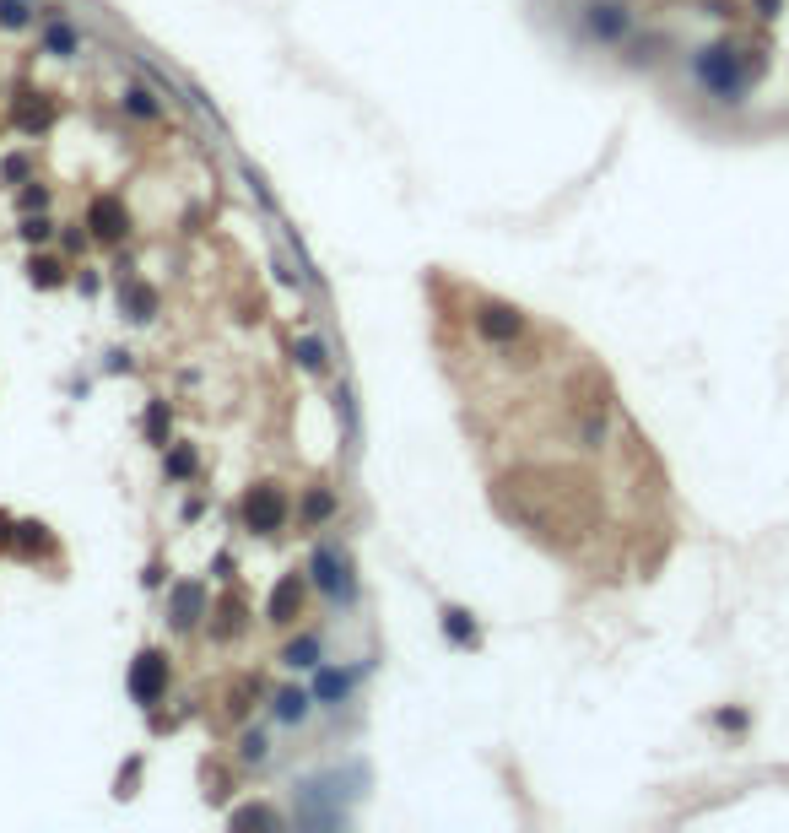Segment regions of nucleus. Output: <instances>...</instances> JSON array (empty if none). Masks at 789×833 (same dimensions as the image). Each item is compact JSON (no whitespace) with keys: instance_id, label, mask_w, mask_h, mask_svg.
Listing matches in <instances>:
<instances>
[{"instance_id":"30","label":"nucleus","mask_w":789,"mask_h":833,"mask_svg":"<svg viewBox=\"0 0 789 833\" xmlns=\"http://www.w3.org/2000/svg\"><path fill=\"white\" fill-rule=\"evenodd\" d=\"M103 368H109V374H125V368H130V352H109V363H103Z\"/></svg>"},{"instance_id":"24","label":"nucleus","mask_w":789,"mask_h":833,"mask_svg":"<svg viewBox=\"0 0 789 833\" xmlns=\"http://www.w3.org/2000/svg\"><path fill=\"white\" fill-rule=\"evenodd\" d=\"M0 28H6V33L33 28V6H28V0H0Z\"/></svg>"},{"instance_id":"9","label":"nucleus","mask_w":789,"mask_h":833,"mask_svg":"<svg viewBox=\"0 0 789 833\" xmlns=\"http://www.w3.org/2000/svg\"><path fill=\"white\" fill-rule=\"evenodd\" d=\"M119 309H125V314H130V320H136V325L157 320V287L136 282V276H119Z\"/></svg>"},{"instance_id":"8","label":"nucleus","mask_w":789,"mask_h":833,"mask_svg":"<svg viewBox=\"0 0 789 833\" xmlns=\"http://www.w3.org/2000/svg\"><path fill=\"white\" fill-rule=\"evenodd\" d=\"M357 677L363 671H336V666H319V677H314V704H325V709H336V704H346L352 698V687H357Z\"/></svg>"},{"instance_id":"12","label":"nucleus","mask_w":789,"mask_h":833,"mask_svg":"<svg viewBox=\"0 0 789 833\" xmlns=\"http://www.w3.org/2000/svg\"><path fill=\"white\" fill-rule=\"evenodd\" d=\"M119 109H125L130 119H141V125H157V119H163V103H157V92L141 87V82H130L125 92H119Z\"/></svg>"},{"instance_id":"26","label":"nucleus","mask_w":789,"mask_h":833,"mask_svg":"<svg viewBox=\"0 0 789 833\" xmlns=\"http://www.w3.org/2000/svg\"><path fill=\"white\" fill-rule=\"evenodd\" d=\"M17 233H22V244H49V238H55V222H49L44 211H38V217H28Z\"/></svg>"},{"instance_id":"5","label":"nucleus","mask_w":789,"mask_h":833,"mask_svg":"<svg viewBox=\"0 0 789 833\" xmlns=\"http://www.w3.org/2000/svg\"><path fill=\"white\" fill-rule=\"evenodd\" d=\"M87 228L92 238H103V244H119V238L130 233V211L119 195H92L87 201Z\"/></svg>"},{"instance_id":"25","label":"nucleus","mask_w":789,"mask_h":833,"mask_svg":"<svg viewBox=\"0 0 789 833\" xmlns=\"http://www.w3.org/2000/svg\"><path fill=\"white\" fill-rule=\"evenodd\" d=\"M238 758H244V763H265V758H271L265 731H244V736H238Z\"/></svg>"},{"instance_id":"18","label":"nucleus","mask_w":789,"mask_h":833,"mask_svg":"<svg viewBox=\"0 0 789 833\" xmlns=\"http://www.w3.org/2000/svg\"><path fill=\"white\" fill-rule=\"evenodd\" d=\"M444 639L454 644V650H471V644L481 639V633H476V617L460 612V606H449V612H444Z\"/></svg>"},{"instance_id":"16","label":"nucleus","mask_w":789,"mask_h":833,"mask_svg":"<svg viewBox=\"0 0 789 833\" xmlns=\"http://www.w3.org/2000/svg\"><path fill=\"white\" fill-rule=\"evenodd\" d=\"M298 520L303 525L336 520V493H330V487H309V493H303V504H298Z\"/></svg>"},{"instance_id":"32","label":"nucleus","mask_w":789,"mask_h":833,"mask_svg":"<svg viewBox=\"0 0 789 833\" xmlns=\"http://www.w3.org/2000/svg\"><path fill=\"white\" fill-rule=\"evenodd\" d=\"M0 547H11V520L0 514Z\"/></svg>"},{"instance_id":"2","label":"nucleus","mask_w":789,"mask_h":833,"mask_svg":"<svg viewBox=\"0 0 789 833\" xmlns=\"http://www.w3.org/2000/svg\"><path fill=\"white\" fill-rule=\"evenodd\" d=\"M130 698H136L141 709H152V704H163V693H168V655L163 650H141L136 655V666H130Z\"/></svg>"},{"instance_id":"3","label":"nucleus","mask_w":789,"mask_h":833,"mask_svg":"<svg viewBox=\"0 0 789 833\" xmlns=\"http://www.w3.org/2000/svg\"><path fill=\"white\" fill-rule=\"evenodd\" d=\"M471 325H476V336H481V341H492V347H508V341L525 336V314H519L514 303H492V298H481V303H476Z\"/></svg>"},{"instance_id":"6","label":"nucleus","mask_w":789,"mask_h":833,"mask_svg":"<svg viewBox=\"0 0 789 833\" xmlns=\"http://www.w3.org/2000/svg\"><path fill=\"white\" fill-rule=\"evenodd\" d=\"M303 601H309V585H303V574H282L271 590V601H265V617H271L276 628H292L303 617Z\"/></svg>"},{"instance_id":"15","label":"nucleus","mask_w":789,"mask_h":833,"mask_svg":"<svg viewBox=\"0 0 789 833\" xmlns=\"http://www.w3.org/2000/svg\"><path fill=\"white\" fill-rule=\"evenodd\" d=\"M271 704H276V720H282V725H303V720H309V709H314V693H303V687H282Z\"/></svg>"},{"instance_id":"23","label":"nucleus","mask_w":789,"mask_h":833,"mask_svg":"<svg viewBox=\"0 0 789 833\" xmlns=\"http://www.w3.org/2000/svg\"><path fill=\"white\" fill-rule=\"evenodd\" d=\"M238 633H244V606L222 601L217 606V623H211V639H238Z\"/></svg>"},{"instance_id":"31","label":"nucleus","mask_w":789,"mask_h":833,"mask_svg":"<svg viewBox=\"0 0 789 833\" xmlns=\"http://www.w3.org/2000/svg\"><path fill=\"white\" fill-rule=\"evenodd\" d=\"M65 249H71V255H82V249H87V238L76 233V228H65Z\"/></svg>"},{"instance_id":"4","label":"nucleus","mask_w":789,"mask_h":833,"mask_svg":"<svg viewBox=\"0 0 789 833\" xmlns=\"http://www.w3.org/2000/svg\"><path fill=\"white\" fill-rule=\"evenodd\" d=\"M309 574H314V585L330 595V601H352L357 585H352V568H346V558L336 547H314V558H309Z\"/></svg>"},{"instance_id":"1","label":"nucleus","mask_w":789,"mask_h":833,"mask_svg":"<svg viewBox=\"0 0 789 833\" xmlns=\"http://www.w3.org/2000/svg\"><path fill=\"white\" fill-rule=\"evenodd\" d=\"M287 514H292V504H287V493L276 482H260V487H249V493H244V525H249V531L276 536L287 525Z\"/></svg>"},{"instance_id":"10","label":"nucleus","mask_w":789,"mask_h":833,"mask_svg":"<svg viewBox=\"0 0 789 833\" xmlns=\"http://www.w3.org/2000/svg\"><path fill=\"white\" fill-rule=\"evenodd\" d=\"M49 119H55V109L44 103V92H17V98H11V125H17V130L38 136V130H44Z\"/></svg>"},{"instance_id":"13","label":"nucleus","mask_w":789,"mask_h":833,"mask_svg":"<svg viewBox=\"0 0 789 833\" xmlns=\"http://www.w3.org/2000/svg\"><path fill=\"white\" fill-rule=\"evenodd\" d=\"M584 22H590V33L600 38V44H617V38L627 33V11L611 6V0H606V6H590V17H584Z\"/></svg>"},{"instance_id":"28","label":"nucleus","mask_w":789,"mask_h":833,"mask_svg":"<svg viewBox=\"0 0 789 833\" xmlns=\"http://www.w3.org/2000/svg\"><path fill=\"white\" fill-rule=\"evenodd\" d=\"M28 174H33V163H28V157H22V152H11L6 163H0V179H11V184H22Z\"/></svg>"},{"instance_id":"27","label":"nucleus","mask_w":789,"mask_h":833,"mask_svg":"<svg viewBox=\"0 0 789 833\" xmlns=\"http://www.w3.org/2000/svg\"><path fill=\"white\" fill-rule=\"evenodd\" d=\"M17 206H22V211H44V206H49V184H38V179H33V184H22Z\"/></svg>"},{"instance_id":"19","label":"nucleus","mask_w":789,"mask_h":833,"mask_svg":"<svg viewBox=\"0 0 789 833\" xmlns=\"http://www.w3.org/2000/svg\"><path fill=\"white\" fill-rule=\"evenodd\" d=\"M28 282L44 287V293H55V287H65V266H60L55 255H33L28 260Z\"/></svg>"},{"instance_id":"22","label":"nucleus","mask_w":789,"mask_h":833,"mask_svg":"<svg viewBox=\"0 0 789 833\" xmlns=\"http://www.w3.org/2000/svg\"><path fill=\"white\" fill-rule=\"evenodd\" d=\"M11 547H17L22 558H38V552L49 547V531L38 520H28V525H17V531H11Z\"/></svg>"},{"instance_id":"17","label":"nucleus","mask_w":789,"mask_h":833,"mask_svg":"<svg viewBox=\"0 0 789 833\" xmlns=\"http://www.w3.org/2000/svg\"><path fill=\"white\" fill-rule=\"evenodd\" d=\"M163 471L173 476V482H190V476L200 471L195 444H163Z\"/></svg>"},{"instance_id":"14","label":"nucleus","mask_w":789,"mask_h":833,"mask_svg":"<svg viewBox=\"0 0 789 833\" xmlns=\"http://www.w3.org/2000/svg\"><path fill=\"white\" fill-rule=\"evenodd\" d=\"M319 655H325V644H319V633H298V639H287V650H282V666H292V671H319Z\"/></svg>"},{"instance_id":"21","label":"nucleus","mask_w":789,"mask_h":833,"mask_svg":"<svg viewBox=\"0 0 789 833\" xmlns=\"http://www.w3.org/2000/svg\"><path fill=\"white\" fill-rule=\"evenodd\" d=\"M141 433H146L152 444H168V433H173V412H168V401H152V406H146Z\"/></svg>"},{"instance_id":"29","label":"nucleus","mask_w":789,"mask_h":833,"mask_svg":"<svg viewBox=\"0 0 789 833\" xmlns=\"http://www.w3.org/2000/svg\"><path fill=\"white\" fill-rule=\"evenodd\" d=\"M233 823H238V828H249V823H276V812H265V806H244V812H233Z\"/></svg>"},{"instance_id":"11","label":"nucleus","mask_w":789,"mask_h":833,"mask_svg":"<svg viewBox=\"0 0 789 833\" xmlns=\"http://www.w3.org/2000/svg\"><path fill=\"white\" fill-rule=\"evenodd\" d=\"M38 44H44V55H55V60L82 55V33H76L71 22H60V17H49L44 28H38Z\"/></svg>"},{"instance_id":"7","label":"nucleus","mask_w":789,"mask_h":833,"mask_svg":"<svg viewBox=\"0 0 789 833\" xmlns=\"http://www.w3.org/2000/svg\"><path fill=\"white\" fill-rule=\"evenodd\" d=\"M168 617H173V628H195L200 617H211L206 585H195V579H179V585L168 590Z\"/></svg>"},{"instance_id":"20","label":"nucleus","mask_w":789,"mask_h":833,"mask_svg":"<svg viewBox=\"0 0 789 833\" xmlns=\"http://www.w3.org/2000/svg\"><path fill=\"white\" fill-rule=\"evenodd\" d=\"M292 357H298V368H303V374H325V368H330L325 341H314V336H298V341H292Z\"/></svg>"}]
</instances>
